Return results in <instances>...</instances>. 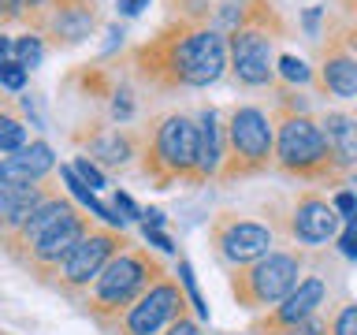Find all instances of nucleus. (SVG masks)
I'll use <instances>...</instances> for the list:
<instances>
[{
    "label": "nucleus",
    "mask_w": 357,
    "mask_h": 335,
    "mask_svg": "<svg viewBox=\"0 0 357 335\" xmlns=\"http://www.w3.org/2000/svg\"><path fill=\"white\" fill-rule=\"evenodd\" d=\"M175 75L183 78L186 86H208L216 82L227 67V41L220 38L216 30H197L175 49L172 56Z\"/></svg>",
    "instance_id": "nucleus-1"
},
{
    "label": "nucleus",
    "mask_w": 357,
    "mask_h": 335,
    "mask_svg": "<svg viewBox=\"0 0 357 335\" xmlns=\"http://www.w3.org/2000/svg\"><path fill=\"white\" fill-rule=\"evenodd\" d=\"M178 306H183L178 287L156 283V287H149V295L138 298V306H130V313H127V332H130V335H156L164 324L175 320Z\"/></svg>",
    "instance_id": "nucleus-2"
},
{
    "label": "nucleus",
    "mask_w": 357,
    "mask_h": 335,
    "mask_svg": "<svg viewBox=\"0 0 357 335\" xmlns=\"http://www.w3.org/2000/svg\"><path fill=\"white\" fill-rule=\"evenodd\" d=\"M142 287H145V265L130 253H119L97 276V302L100 306H127Z\"/></svg>",
    "instance_id": "nucleus-3"
},
{
    "label": "nucleus",
    "mask_w": 357,
    "mask_h": 335,
    "mask_svg": "<svg viewBox=\"0 0 357 335\" xmlns=\"http://www.w3.org/2000/svg\"><path fill=\"white\" fill-rule=\"evenodd\" d=\"M328 153V142H324V131L309 119H287L283 131H279V161L287 168H309L324 161Z\"/></svg>",
    "instance_id": "nucleus-4"
},
{
    "label": "nucleus",
    "mask_w": 357,
    "mask_h": 335,
    "mask_svg": "<svg viewBox=\"0 0 357 335\" xmlns=\"http://www.w3.org/2000/svg\"><path fill=\"white\" fill-rule=\"evenodd\" d=\"M156 156L172 172L197 168V127L186 116H167L160 134H156Z\"/></svg>",
    "instance_id": "nucleus-5"
},
{
    "label": "nucleus",
    "mask_w": 357,
    "mask_h": 335,
    "mask_svg": "<svg viewBox=\"0 0 357 335\" xmlns=\"http://www.w3.org/2000/svg\"><path fill=\"white\" fill-rule=\"evenodd\" d=\"M231 60H234V75L250 86H264L272 78V41L257 30H242L231 41Z\"/></svg>",
    "instance_id": "nucleus-6"
},
{
    "label": "nucleus",
    "mask_w": 357,
    "mask_h": 335,
    "mask_svg": "<svg viewBox=\"0 0 357 335\" xmlns=\"http://www.w3.org/2000/svg\"><path fill=\"white\" fill-rule=\"evenodd\" d=\"M253 295L261 302H283L298 287V257L290 253H264L250 272Z\"/></svg>",
    "instance_id": "nucleus-7"
},
{
    "label": "nucleus",
    "mask_w": 357,
    "mask_h": 335,
    "mask_svg": "<svg viewBox=\"0 0 357 335\" xmlns=\"http://www.w3.org/2000/svg\"><path fill=\"white\" fill-rule=\"evenodd\" d=\"M112 250H116V239H112V234H105V231L86 234V239L60 261L63 279L67 283H89V279H97L100 272H105V265L112 261Z\"/></svg>",
    "instance_id": "nucleus-8"
},
{
    "label": "nucleus",
    "mask_w": 357,
    "mask_h": 335,
    "mask_svg": "<svg viewBox=\"0 0 357 335\" xmlns=\"http://www.w3.org/2000/svg\"><path fill=\"white\" fill-rule=\"evenodd\" d=\"M56 156L49 142H30L19 153H11L8 161H0V183L4 186H33L41 175H49Z\"/></svg>",
    "instance_id": "nucleus-9"
},
{
    "label": "nucleus",
    "mask_w": 357,
    "mask_h": 335,
    "mask_svg": "<svg viewBox=\"0 0 357 335\" xmlns=\"http://www.w3.org/2000/svg\"><path fill=\"white\" fill-rule=\"evenodd\" d=\"M231 145L245 161H264L272 149V127L261 108H238L231 116Z\"/></svg>",
    "instance_id": "nucleus-10"
},
{
    "label": "nucleus",
    "mask_w": 357,
    "mask_h": 335,
    "mask_svg": "<svg viewBox=\"0 0 357 335\" xmlns=\"http://www.w3.org/2000/svg\"><path fill=\"white\" fill-rule=\"evenodd\" d=\"M82 239H86V223H82V216L71 209L60 223H56V228H49L38 242H33V257H38L41 265H60Z\"/></svg>",
    "instance_id": "nucleus-11"
},
{
    "label": "nucleus",
    "mask_w": 357,
    "mask_h": 335,
    "mask_svg": "<svg viewBox=\"0 0 357 335\" xmlns=\"http://www.w3.org/2000/svg\"><path fill=\"white\" fill-rule=\"evenodd\" d=\"M220 246L234 265H245V261H261L268 253L272 234H268V228H261V223H231V228L223 231Z\"/></svg>",
    "instance_id": "nucleus-12"
},
{
    "label": "nucleus",
    "mask_w": 357,
    "mask_h": 335,
    "mask_svg": "<svg viewBox=\"0 0 357 335\" xmlns=\"http://www.w3.org/2000/svg\"><path fill=\"white\" fill-rule=\"evenodd\" d=\"M294 231L301 242H328L335 231H339V212H335L328 201H305L294 212Z\"/></svg>",
    "instance_id": "nucleus-13"
},
{
    "label": "nucleus",
    "mask_w": 357,
    "mask_h": 335,
    "mask_svg": "<svg viewBox=\"0 0 357 335\" xmlns=\"http://www.w3.org/2000/svg\"><path fill=\"white\" fill-rule=\"evenodd\" d=\"M320 302H324V279H317V276H312V279H301V283L283 298V306H279V320H283V324L309 320L312 313H317Z\"/></svg>",
    "instance_id": "nucleus-14"
},
{
    "label": "nucleus",
    "mask_w": 357,
    "mask_h": 335,
    "mask_svg": "<svg viewBox=\"0 0 357 335\" xmlns=\"http://www.w3.org/2000/svg\"><path fill=\"white\" fill-rule=\"evenodd\" d=\"M41 201H49L41 194V186H4V194H0V223L4 228H22Z\"/></svg>",
    "instance_id": "nucleus-15"
},
{
    "label": "nucleus",
    "mask_w": 357,
    "mask_h": 335,
    "mask_svg": "<svg viewBox=\"0 0 357 335\" xmlns=\"http://www.w3.org/2000/svg\"><path fill=\"white\" fill-rule=\"evenodd\" d=\"M324 142L335 153V161L357 164V119L339 116V112L328 116V123H324Z\"/></svg>",
    "instance_id": "nucleus-16"
},
{
    "label": "nucleus",
    "mask_w": 357,
    "mask_h": 335,
    "mask_svg": "<svg viewBox=\"0 0 357 335\" xmlns=\"http://www.w3.org/2000/svg\"><path fill=\"white\" fill-rule=\"evenodd\" d=\"M220 127H216V112L205 108L201 112V123H197V168L201 172H216L220 168Z\"/></svg>",
    "instance_id": "nucleus-17"
},
{
    "label": "nucleus",
    "mask_w": 357,
    "mask_h": 335,
    "mask_svg": "<svg viewBox=\"0 0 357 335\" xmlns=\"http://www.w3.org/2000/svg\"><path fill=\"white\" fill-rule=\"evenodd\" d=\"M67 212H71V205H67V201H41V205L30 212V220L19 228L22 242H30V246H33V242H38L49 228H56V223H60V220L67 216Z\"/></svg>",
    "instance_id": "nucleus-18"
},
{
    "label": "nucleus",
    "mask_w": 357,
    "mask_h": 335,
    "mask_svg": "<svg viewBox=\"0 0 357 335\" xmlns=\"http://www.w3.org/2000/svg\"><path fill=\"white\" fill-rule=\"evenodd\" d=\"M324 82H328V89L339 94V97H357V60H350V56H335V60H328V67H324Z\"/></svg>",
    "instance_id": "nucleus-19"
},
{
    "label": "nucleus",
    "mask_w": 357,
    "mask_h": 335,
    "mask_svg": "<svg viewBox=\"0 0 357 335\" xmlns=\"http://www.w3.org/2000/svg\"><path fill=\"white\" fill-rule=\"evenodd\" d=\"M56 30H60V38H67V41H82V38H89V30H93V15H89L86 8H63L60 19H56Z\"/></svg>",
    "instance_id": "nucleus-20"
},
{
    "label": "nucleus",
    "mask_w": 357,
    "mask_h": 335,
    "mask_svg": "<svg viewBox=\"0 0 357 335\" xmlns=\"http://www.w3.org/2000/svg\"><path fill=\"white\" fill-rule=\"evenodd\" d=\"M93 153H97L105 164H123V161L130 156V142L123 138V134H105V138L93 142Z\"/></svg>",
    "instance_id": "nucleus-21"
},
{
    "label": "nucleus",
    "mask_w": 357,
    "mask_h": 335,
    "mask_svg": "<svg viewBox=\"0 0 357 335\" xmlns=\"http://www.w3.org/2000/svg\"><path fill=\"white\" fill-rule=\"evenodd\" d=\"M26 145V127L11 116H0V153H19Z\"/></svg>",
    "instance_id": "nucleus-22"
},
{
    "label": "nucleus",
    "mask_w": 357,
    "mask_h": 335,
    "mask_svg": "<svg viewBox=\"0 0 357 335\" xmlns=\"http://www.w3.org/2000/svg\"><path fill=\"white\" fill-rule=\"evenodd\" d=\"M11 52H15V64H22V67H38L45 60V45H41V38H33V34L11 41Z\"/></svg>",
    "instance_id": "nucleus-23"
},
{
    "label": "nucleus",
    "mask_w": 357,
    "mask_h": 335,
    "mask_svg": "<svg viewBox=\"0 0 357 335\" xmlns=\"http://www.w3.org/2000/svg\"><path fill=\"white\" fill-rule=\"evenodd\" d=\"M0 86L4 89H22L26 86V67L15 60H0Z\"/></svg>",
    "instance_id": "nucleus-24"
},
{
    "label": "nucleus",
    "mask_w": 357,
    "mask_h": 335,
    "mask_svg": "<svg viewBox=\"0 0 357 335\" xmlns=\"http://www.w3.org/2000/svg\"><path fill=\"white\" fill-rule=\"evenodd\" d=\"M279 75H283L287 82H309V67H305V60H298V56H279Z\"/></svg>",
    "instance_id": "nucleus-25"
},
{
    "label": "nucleus",
    "mask_w": 357,
    "mask_h": 335,
    "mask_svg": "<svg viewBox=\"0 0 357 335\" xmlns=\"http://www.w3.org/2000/svg\"><path fill=\"white\" fill-rule=\"evenodd\" d=\"M178 276H183V287H186V295L194 298V306H197V313H201V317H208V306H205V298H201V290H197L194 268H190V265L183 261V265H178Z\"/></svg>",
    "instance_id": "nucleus-26"
},
{
    "label": "nucleus",
    "mask_w": 357,
    "mask_h": 335,
    "mask_svg": "<svg viewBox=\"0 0 357 335\" xmlns=\"http://www.w3.org/2000/svg\"><path fill=\"white\" fill-rule=\"evenodd\" d=\"M71 168H75V175L82 179V183H86L89 190H100V186H105V175H100L97 168L89 164V156H78V161H75Z\"/></svg>",
    "instance_id": "nucleus-27"
},
{
    "label": "nucleus",
    "mask_w": 357,
    "mask_h": 335,
    "mask_svg": "<svg viewBox=\"0 0 357 335\" xmlns=\"http://www.w3.org/2000/svg\"><path fill=\"white\" fill-rule=\"evenodd\" d=\"M339 250H342V257H357V212L346 220V228L339 234Z\"/></svg>",
    "instance_id": "nucleus-28"
},
{
    "label": "nucleus",
    "mask_w": 357,
    "mask_h": 335,
    "mask_svg": "<svg viewBox=\"0 0 357 335\" xmlns=\"http://www.w3.org/2000/svg\"><path fill=\"white\" fill-rule=\"evenodd\" d=\"M335 335H357V306H346L339 317H335Z\"/></svg>",
    "instance_id": "nucleus-29"
},
{
    "label": "nucleus",
    "mask_w": 357,
    "mask_h": 335,
    "mask_svg": "<svg viewBox=\"0 0 357 335\" xmlns=\"http://www.w3.org/2000/svg\"><path fill=\"white\" fill-rule=\"evenodd\" d=\"M116 212H123V220H134V216H142V209L134 205V201H130V194H123V190L116 194Z\"/></svg>",
    "instance_id": "nucleus-30"
},
{
    "label": "nucleus",
    "mask_w": 357,
    "mask_h": 335,
    "mask_svg": "<svg viewBox=\"0 0 357 335\" xmlns=\"http://www.w3.org/2000/svg\"><path fill=\"white\" fill-rule=\"evenodd\" d=\"M145 239H149L153 246H160V250H167V253L175 250V246H172V239H167V234H164L160 228H145Z\"/></svg>",
    "instance_id": "nucleus-31"
},
{
    "label": "nucleus",
    "mask_w": 357,
    "mask_h": 335,
    "mask_svg": "<svg viewBox=\"0 0 357 335\" xmlns=\"http://www.w3.org/2000/svg\"><path fill=\"white\" fill-rule=\"evenodd\" d=\"M335 209H339L342 216L350 220L354 212H357V198H354V194H339V198H335Z\"/></svg>",
    "instance_id": "nucleus-32"
},
{
    "label": "nucleus",
    "mask_w": 357,
    "mask_h": 335,
    "mask_svg": "<svg viewBox=\"0 0 357 335\" xmlns=\"http://www.w3.org/2000/svg\"><path fill=\"white\" fill-rule=\"evenodd\" d=\"M290 335H324V328L317 320H301V324H290Z\"/></svg>",
    "instance_id": "nucleus-33"
},
{
    "label": "nucleus",
    "mask_w": 357,
    "mask_h": 335,
    "mask_svg": "<svg viewBox=\"0 0 357 335\" xmlns=\"http://www.w3.org/2000/svg\"><path fill=\"white\" fill-rule=\"evenodd\" d=\"M167 335H201V328H197L194 320H183V317H178V320L172 324V332H167Z\"/></svg>",
    "instance_id": "nucleus-34"
},
{
    "label": "nucleus",
    "mask_w": 357,
    "mask_h": 335,
    "mask_svg": "<svg viewBox=\"0 0 357 335\" xmlns=\"http://www.w3.org/2000/svg\"><path fill=\"white\" fill-rule=\"evenodd\" d=\"M112 112H116L119 119H127L130 116V94H119L116 100H112Z\"/></svg>",
    "instance_id": "nucleus-35"
},
{
    "label": "nucleus",
    "mask_w": 357,
    "mask_h": 335,
    "mask_svg": "<svg viewBox=\"0 0 357 335\" xmlns=\"http://www.w3.org/2000/svg\"><path fill=\"white\" fill-rule=\"evenodd\" d=\"M142 8H149V0H119V11H123V15H138Z\"/></svg>",
    "instance_id": "nucleus-36"
},
{
    "label": "nucleus",
    "mask_w": 357,
    "mask_h": 335,
    "mask_svg": "<svg viewBox=\"0 0 357 335\" xmlns=\"http://www.w3.org/2000/svg\"><path fill=\"white\" fill-rule=\"evenodd\" d=\"M19 0H0V15H19Z\"/></svg>",
    "instance_id": "nucleus-37"
},
{
    "label": "nucleus",
    "mask_w": 357,
    "mask_h": 335,
    "mask_svg": "<svg viewBox=\"0 0 357 335\" xmlns=\"http://www.w3.org/2000/svg\"><path fill=\"white\" fill-rule=\"evenodd\" d=\"M8 52H11V41L4 38V34H0V60H8Z\"/></svg>",
    "instance_id": "nucleus-38"
},
{
    "label": "nucleus",
    "mask_w": 357,
    "mask_h": 335,
    "mask_svg": "<svg viewBox=\"0 0 357 335\" xmlns=\"http://www.w3.org/2000/svg\"><path fill=\"white\" fill-rule=\"evenodd\" d=\"M41 0H19V8H38Z\"/></svg>",
    "instance_id": "nucleus-39"
},
{
    "label": "nucleus",
    "mask_w": 357,
    "mask_h": 335,
    "mask_svg": "<svg viewBox=\"0 0 357 335\" xmlns=\"http://www.w3.org/2000/svg\"><path fill=\"white\" fill-rule=\"evenodd\" d=\"M0 194H4V183H0Z\"/></svg>",
    "instance_id": "nucleus-40"
}]
</instances>
